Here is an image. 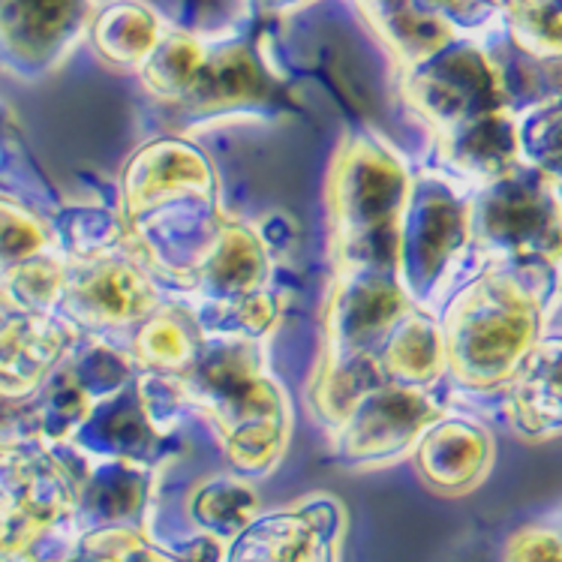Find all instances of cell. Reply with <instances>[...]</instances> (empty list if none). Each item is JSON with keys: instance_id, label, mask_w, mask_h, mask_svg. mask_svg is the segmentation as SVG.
Masks as SVG:
<instances>
[{"instance_id": "cell-1", "label": "cell", "mask_w": 562, "mask_h": 562, "mask_svg": "<svg viewBox=\"0 0 562 562\" xmlns=\"http://www.w3.org/2000/svg\"><path fill=\"white\" fill-rule=\"evenodd\" d=\"M79 487L34 439L0 442V562H69L81 553Z\"/></svg>"}, {"instance_id": "cell-2", "label": "cell", "mask_w": 562, "mask_h": 562, "mask_svg": "<svg viewBox=\"0 0 562 562\" xmlns=\"http://www.w3.org/2000/svg\"><path fill=\"white\" fill-rule=\"evenodd\" d=\"M536 331V292L512 274H491L454 307L446 337L460 376L472 385H496L517 376Z\"/></svg>"}, {"instance_id": "cell-3", "label": "cell", "mask_w": 562, "mask_h": 562, "mask_svg": "<svg viewBox=\"0 0 562 562\" xmlns=\"http://www.w3.org/2000/svg\"><path fill=\"white\" fill-rule=\"evenodd\" d=\"M406 91L422 115L448 130H463L482 117L499 115L505 100L494 60H487L482 48L458 40L415 64Z\"/></svg>"}, {"instance_id": "cell-4", "label": "cell", "mask_w": 562, "mask_h": 562, "mask_svg": "<svg viewBox=\"0 0 562 562\" xmlns=\"http://www.w3.org/2000/svg\"><path fill=\"white\" fill-rule=\"evenodd\" d=\"M346 517L331 496H313L256 517L232 539L223 562H340Z\"/></svg>"}, {"instance_id": "cell-5", "label": "cell", "mask_w": 562, "mask_h": 562, "mask_svg": "<svg viewBox=\"0 0 562 562\" xmlns=\"http://www.w3.org/2000/svg\"><path fill=\"white\" fill-rule=\"evenodd\" d=\"M91 19V0H0V55L19 72H46L76 46Z\"/></svg>"}, {"instance_id": "cell-6", "label": "cell", "mask_w": 562, "mask_h": 562, "mask_svg": "<svg viewBox=\"0 0 562 562\" xmlns=\"http://www.w3.org/2000/svg\"><path fill=\"white\" fill-rule=\"evenodd\" d=\"M76 325L48 313L0 322V401L31 397L76 346Z\"/></svg>"}, {"instance_id": "cell-7", "label": "cell", "mask_w": 562, "mask_h": 562, "mask_svg": "<svg viewBox=\"0 0 562 562\" xmlns=\"http://www.w3.org/2000/svg\"><path fill=\"white\" fill-rule=\"evenodd\" d=\"M64 311L76 325H121L138 319L150 307V289L121 259L85 256V262L69 271L64 283Z\"/></svg>"}, {"instance_id": "cell-8", "label": "cell", "mask_w": 562, "mask_h": 562, "mask_svg": "<svg viewBox=\"0 0 562 562\" xmlns=\"http://www.w3.org/2000/svg\"><path fill=\"white\" fill-rule=\"evenodd\" d=\"M487 235L517 256L557 259L562 252V217L548 190L529 181L499 187L487 205Z\"/></svg>"}, {"instance_id": "cell-9", "label": "cell", "mask_w": 562, "mask_h": 562, "mask_svg": "<svg viewBox=\"0 0 562 562\" xmlns=\"http://www.w3.org/2000/svg\"><path fill=\"white\" fill-rule=\"evenodd\" d=\"M268 88L271 81L250 48L241 43H223V46L207 48L205 64L199 69L193 88L178 103L199 115H214V112H232V109L262 100Z\"/></svg>"}, {"instance_id": "cell-10", "label": "cell", "mask_w": 562, "mask_h": 562, "mask_svg": "<svg viewBox=\"0 0 562 562\" xmlns=\"http://www.w3.org/2000/svg\"><path fill=\"white\" fill-rule=\"evenodd\" d=\"M515 422L527 437L562 434V337L532 349L517 370Z\"/></svg>"}, {"instance_id": "cell-11", "label": "cell", "mask_w": 562, "mask_h": 562, "mask_svg": "<svg viewBox=\"0 0 562 562\" xmlns=\"http://www.w3.org/2000/svg\"><path fill=\"white\" fill-rule=\"evenodd\" d=\"M491 439L463 425L439 427L422 442V475L439 494L458 496L472 491L491 470Z\"/></svg>"}, {"instance_id": "cell-12", "label": "cell", "mask_w": 562, "mask_h": 562, "mask_svg": "<svg viewBox=\"0 0 562 562\" xmlns=\"http://www.w3.org/2000/svg\"><path fill=\"white\" fill-rule=\"evenodd\" d=\"M370 19L409 67L422 64L451 43V24L422 0H361Z\"/></svg>"}, {"instance_id": "cell-13", "label": "cell", "mask_w": 562, "mask_h": 562, "mask_svg": "<svg viewBox=\"0 0 562 562\" xmlns=\"http://www.w3.org/2000/svg\"><path fill=\"white\" fill-rule=\"evenodd\" d=\"M93 48L112 64L142 67L162 40L160 19L138 0H115L91 19Z\"/></svg>"}, {"instance_id": "cell-14", "label": "cell", "mask_w": 562, "mask_h": 562, "mask_svg": "<svg viewBox=\"0 0 562 562\" xmlns=\"http://www.w3.org/2000/svg\"><path fill=\"white\" fill-rule=\"evenodd\" d=\"M205 55L207 46L195 36L181 34V31L162 34L148 60L138 67L142 81L150 93H157L162 100H181L193 88L195 76L205 64Z\"/></svg>"}, {"instance_id": "cell-15", "label": "cell", "mask_w": 562, "mask_h": 562, "mask_svg": "<svg viewBox=\"0 0 562 562\" xmlns=\"http://www.w3.org/2000/svg\"><path fill=\"white\" fill-rule=\"evenodd\" d=\"M515 43L532 58H562V0H499Z\"/></svg>"}, {"instance_id": "cell-16", "label": "cell", "mask_w": 562, "mask_h": 562, "mask_svg": "<svg viewBox=\"0 0 562 562\" xmlns=\"http://www.w3.org/2000/svg\"><path fill=\"white\" fill-rule=\"evenodd\" d=\"M79 557H91V560L103 562H202L166 551L157 541H150L145 532H138L133 527H112L88 532L81 539Z\"/></svg>"}, {"instance_id": "cell-17", "label": "cell", "mask_w": 562, "mask_h": 562, "mask_svg": "<svg viewBox=\"0 0 562 562\" xmlns=\"http://www.w3.org/2000/svg\"><path fill=\"white\" fill-rule=\"evenodd\" d=\"M195 520L207 529V532H220V536H238L244 527H250L252 520V496L235 484H217L193 503Z\"/></svg>"}, {"instance_id": "cell-18", "label": "cell", "mask_w": 562, "mask_h": 562, "mask_svg": "<svg viewBox=\"0 0 562 562\" xmlns=\"http://www.w3.org/2000/svg\"><path fill=\"white\" fill-rule=\"evenodd\" d=\"M520 138H524L529 157L539 162L541 169L562 175V97L536 109L527 117V126L517 136V142Z\"/></svg>"}, {"instance_id": "cell-19", "label": "cell", "mask_w": 562, "mask_h": 562, "mask_svg": "<svg viewBox=\"0 0 562 562\" xmlns=\"http://www.w3.org/2000/svg\"><path fill=\"white\" fill-rule=\"evenodd\" d=\"M413 331L406 337H397L391 346V368L397 373H406V379H425L430 368L439 364V340L422 328V325H409Z\"/></svg>"}, {"instance_id": "cell-20", "label": "cell", "mask_w": 562, "mask_h": 562, "mask_svg": "<svg viewBox=\"0 0 562 562\" xmlns=\"http://www.w3.org/2000/svg\"><path fill=\"white\" fill-rule=\"evenodd\" d=\"M427 10L437 12L451 27H479L499 12V0H422Z\"/></svg>"}, {"instance_id": "cell-21", "label": "cell", "mask_w": 562, "mask_h": 562, "mask_svg": "<svg viewBox=\"0 0 562 562\" xmlns=\"http://www.w3.org/2000/svg\"><path fill=\"white\" fill-rule=\"evenodd\" d=\"M256 3H262L268 10H286V7H295L301 0H256Z\"/></svg>"}, {"instance_id": "cell-22", "label": "cell", "mask_w": 562, "mask_h": 562, "mask_svg": "<svg viewBox=\"0 0 562 562\" xmlns=\"http://www.w3.org/2000/svg\"><path fill=\"white\" fill-rule=\"evenodd\" d=\"M69 562H103V560H91V557H76V560Z\"/></svg>"}]
</instances>
